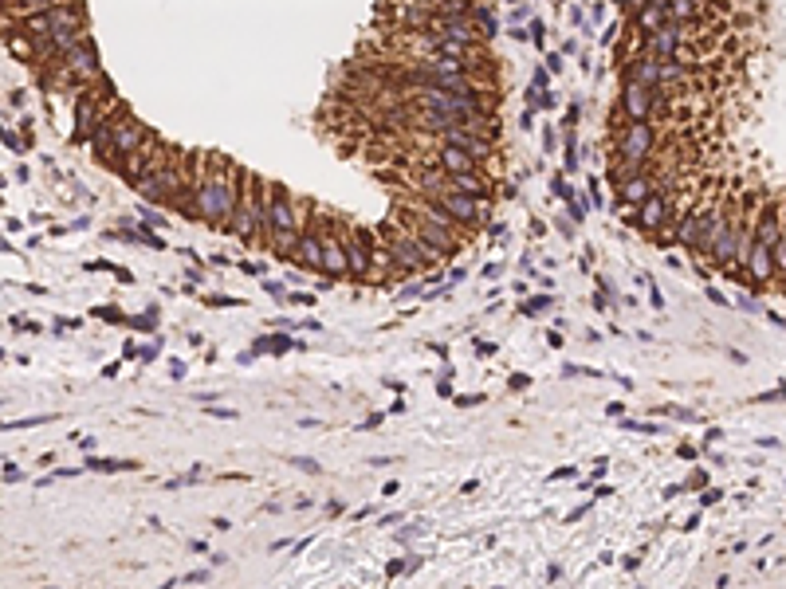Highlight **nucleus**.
I'll use <instances>...</instances> for the list:
<instances>
[{"mask_svg":"<svg viewBox=\"0 0 786 589\" xmlns=\"http://www.w3.org/2000/svg\"><path fill=\"white\" fill-rule=\"evenodd\" d=\"M248 177H252V169L236 165L229 153L209 150V158H204V173H201V189H197L201 224L217 228V232H229L232 220H236L240 201H244Z\"/></svg>","mask_w":786,"mask_h":589,"instance_id":"f257e3e1","label":"nucleus"},{"mask_svg":"<svg viewBox=\"0 0 786 589\" xmlns=\"http://www.w3.org/2000/svg\"><path fill=\"white\" fill-rule=\"evenodd\" d=\"M782 212H786V197L763 193L759 216H755V228H751V244H747V260L743 268L731 271L755 291L775 283V248H778V236H782Z\"/></svg>","mask_w":786,"mask_h":589,"instance_id":"f03ea898","label":"nucleus"},{"mask_svg":"<svg viewBox=\"0 0 786 589\" xmlns=\"http://www.w3.org/2000/svg\"><path fill=\"white\" fill-rule=\"evenodd\" d=\"M299 232H303V220H299V201H295V193H291L283 181H271V193H268V224H263V240H260V244H268L275 260H295Z\"/></svg>","mask_w":786,"mask_h":589,"instance_id":"7ed1b4c3","label":"nucleus"},{"mask_svg":"<svg viewBox=\"0 0 786 589\" xmlns=\"http://www.w3.org/2000/svg\"><path fill=\"white\" fill-rule=\"evenodd\" d=\"M4 28H16V35H24L28 43H40V40H48V35L63 32V28H87V4H83V0L51 4V9L16 16V24H12V20H4Z\"/></svg>","mask_w":786,"mask_h":589,"instance_id":"20e7f679","label":"nucleus"},{"mask_svg":"<svg viewBox=\"0 0 786 589\" xmlns=\"http://www.w3.org/2000/svg\"><path fill=\"white\" fill-rule=\"evenodd\" d=\"M268 193H271V181L252 169L248 189H244V201H240L236 220H232V228H229V236H236L240 244H260V240H263V224H268Z\"/></svg>","mask_w":786,"mask_h":589,"instance_id":"39448f33","label":"nucleus"},{"mask_svg":"<svg viewBox=\"0 0 786 589\" xmlns=\"http://www.w3.org/2000/svg\"><path fill=\"white\" fill-rule=\"evenodd\" d=\"M657 122H621L613 130V150H617V165L626 173H637V169L649 165V158L657 153Z\"/></svg>","mask_w":786,"mask_h":589,"instance_id":"423d86ee","label":"nucleus"},{"mask_svg":"<svg viewBox=\"0 0 786 589\" xmlns=\"http://www.w3.org/2000/svg\"><path fill=\"white\" fill-rule=\"evenodd\" d=\"M181 173H185V150L170 145V150L161 153L158 165L134 185V193L146 197V201H153V204H173V197H178V189H181Z\"/></svg>","mask_w":786,"mask_h":589,"instance_id":"0eeeda50","label":"nucleus"},{"mask_svg":"<svg viewBox=\"0 0 786 589\" xmlns=\"http://www.w3.org/2000/svg\"><path fill=\"white\" fill-rule=\"evenodd\" d=\"M381 244L389 248L393 263H401L405 271H429L432 263L440 260V255L432 252L429 244H425L421 236H413L409 228H401V224H386V232H381Z\"/></svg>","mask_w":786,"mask_h":589,"instance_id":"6e6552de","label":"nucleus"},{"mask_svg":"<svg viewBox=\"0 0 786 589\" xmlns=\"http://www.w3.org/2000/svg\"><path fill=\"white\" fill-rule=\"evenodd\" d=\"M398 224H401V228H409L413 236H421V240L440 255V260H448V255H457V252H460V232H457V228H444V224H437V220L421 216V212L409 209L405 201L398 204Z\"/></svg>","mask_w":786,"mask_h":589,"instance_id":"1a4fd4ad","label":"nucleus"},{"mask_svg":"<svg viewBox=\"0 0 786 589\" xmlns=\"http://www.w3.org/2000/svg\"><path fill=\"white\" fill-rule=\"evenodd\" d=\"M339 232H342V244H346V260H350V275L362 279V283H370V271H373V236L370 228L354 224L350 216H342L339 212Z\"/></svg>","mask_w":786,"mask_h":589,"instance_id":"9d476101","label":"nucleus"},{"mask_svg":"<svg viewBox=\"0 0 786 589\" xmlns=\"http://www.w3.org/2000/svg\"><path fill=\"white\" fill-rule=\"evenodd\" d=\"M319 224H322V271L327 279H354L350 275V260H346V244L339 232V212L319 209Z\"/></svg>","mask_w":786,"mask_h":589,"instance_id":"9b49d317","label":"nucleus"},{"mask_svg":"<svg viewBox=\"0 0 786 589\" xmlns=\"http://www.w3.org/2000/svg\"><path fill=\"white\" fill-rule=\"evenodd\" d=\"M432 204H437L444 216H452L460 228H480L488 224L491 216V201H476V197H464V193H437L429 197Z\"/></svg>","mask_w":786,"mask_h":589,"instance_id":"f8f14e48","label":"nucleus"},{"mask_svg":"<svg viewBox=\"0 0 786 589\" xmlns=\"http://www.w3.org/2000/svg\"><path fill=\"white\" fill-rule=\"evenodd\" d=\"M629 224L641 228V232H657V228H665L668 220H672V189H657V193L649 197L645 204H637V209H626Z\"/></svg>","mask_w":786,"mask_h":589,"instance_id":"ddd939ff","label":"nucleus"},{"mask_svg":"<svg viewBox=\"0 0 786 589\" xmlns=\"http://www.w3.org/2000/svg\"><path fill=\"white\" fill-rule=\"evenodd\" d=\"M657 189H665V181H660L657 173H649V169L626 173V181L617 185V209H637V204H645Z\"/></svg>","mask_w":786,"mask_h":589,"instance_id":"4468645a","label":"nucleus"},{"mask_svg":"<svg viewBox=\"0 0 786 589\" xmlns=\"http://www.w3.org/2000/svg\"><path fill=\"white\" fill-rule=\"evenodd\" d=\"M295 260L303 268H322V224H319V204H307V224L299 232Z\"/></svg>","mask_w":786,"mask_h":589,"instance_id":"2eb2a0df","label":"nucleus"},{"mask_svg":"<svg viewBox=\"0 0 786 589\" xmlns=\"http://www.w3.org/2000/svg\"><path fill=\"white\" fill-rule=\"evenodd\" d=\"M432 161H437V169H444L448 177H460V173H484V161L476 158V153L460 150V145H448V142H440V145H437Z\"/></svg>","mask_w":786,"mask_h":589,"instance_id":"dca6fc26","label":"nucleus"},{"mask_svg":"<svg viewBox=\"0 0 786 589\" xmlns=\"http://www.w3.org/2000/svg\"><path fill=\"white\" fill-rule=\"evenodd\" d=\"M444 193H464V197H476V201H491L496 185H491V177H484V173H460V177H448Z\"/></svg>","mask_w":786,"mask_h":589,"instance_id":"f3484780","label":"nucleus"},{"mask_svg":"<svg viewBox=\"0 0 786 589\" xmlns=\"http://www.w3.org/2000/svg\"><path fill=\"white\" fill-rule=\"evenodd\" d=\"M51 4H67V0H4V16H24V12H40L51 9Z\"/></svg>","mask_w":786,"mask_h":589,"instance_id":"a211bd4d","label":"nucleus"},{"mask_svg":"<svg viewBox=\"0 0 786 589\" xmlns=\"http://www.w3.org/2000/svg\"><path fill=\"white\" fill-rule=\"evenodd\" d=\"M263 350H268V353H288V350H295V342H291L288 334H271V338L263 334L260 342H256V350H252V353H263Z\"/></svg>","mask_w":786,"mask_h":589,"instance_id":"6ab92c4d","label":"nucleus"},{"mask_svg":"<svg viewBox=\"0 0 786 589\" xmlns=\"http://www.w3.org/2000/svg\"><path fill=\"white\" fill-rule=\"evenodd\" d=\"M472 24H480L488 40H491V35L499 32V20H496V12H491L488 4H484V0H480V4H476V9H472Z\"/></svg>","mask_w":786,"mask_h":589,"instance_id":"aec40b11","label":"nucleus"},{"mask_svg":"<svg viewBox=\"0 0 786 589\" xmlns=\"http://www.w3.org/2000/svg\"><path fill=\"white\" fill-rule=\"evenodd\" d=\"M775 283L786 291V212H782V236H778V248H775Z\"/></svg>","mask_w":786,"mask_h":589,"instance_id":"412c9836","label":"nucleus"},{"mask_svg":"<svg viewBox=\"0 0 786 589\" xmlns=\"http://www.w3.org/2000/svg\"><path fill=\"white\" fill-rule=\"evenodd\" d=\"M567 212H570V220H574V224H582V220H586V212H590V197L574 193V197L567 201Z\"/></svg>","mask_w":786,"mask_h":589,"instance_id":"4be33fe9","label":"nucleus"},{"mask_svg":"<svg viewBox=\"0 0 786 589\" xmlns=\"http://www.w3.org/2000/svg\"><path fill=\"white\" fill-rule=\"evenodd\" d=\"M547 307H555V294H535V299H527L519 311H523V314H542Z\"/></svg>","mask_w":786,"mask_h":589,"instance_id":"5701e85b","label":"nucleus"},{"mask_svg":"<svg viewBox=\"0 0 786 589\" xmlns=\"http://www.w3.org/2000/svg\"><path fill=\"white\" fill-rule=\"evenodd\" d=\"M562 173H578V134L567 130V169Z\"/></svg>","mask_w":786,"mask_h":589,"instance_id":"b1692460","label":"nucleus"},{"mask_svg":"<svg viewBox=\"0 0 786 589\" xmlns=\"http://www.w3.org/2000/svg\"><path fill=\"white\" fill-rule=\"evenodd\" d=\"M130 326L134 330H142V334H153V330H158V311H146V314H138V319H130Z\"/></svg>","mask_w":786,"mask_h":589,"instance_id":"393cba45","label":"nucleus"},{"mask_svg":"<svg viewBox=\"0 0 786 589\" xmlns=\"http://www.w3.org/2000/svg\"><path fill=\"white\" fill-rule=\"evenodd\" d=\"M527 35H531L535 48H547V24H542L539 16H531V24H527Z\"/></svg>","mask_w":786,"mask_h":589,"instance_id":"a878e982","label":"nucleus"},{"mask_svg":"<svg viewBox=\"0 0 786 589\" xmlns=\"http://www.w3.org/2000/svg\"><path fill=\"white\" fill-rule=\"evenodd\" d=\"M138 220L150 228H165V216H161L158 209H150V204H138Z\"/></svg>","mask_w":786,"mask_h":589,"instance_id":"bb28decb","label":"nucleus"},{"mask_svg":"<svg viewBox=\"0 0 786 589\" xmlns=\"http://www.w3.org/2000/svg\"><path fill=\"white\" fill-rule=\"evenodd\" d=\"M134 236H138V244H150V248H158V252H161V248H165V240H161V236L153 232L150 224H142V228H138Z\"/></svg>","mask_w":786,"mask_h":589,"instance_id":"cd10ccee","label":"nucleus"},{"mask_svg":"<svg viewBox=\"0 0 786 589\" xmlns=\"http://www.w3.org/2000/svg\"><path fill=\"white\" fill-rule=\"evenodd\" d=\"M550 193L562 197V201H570V197H574V189L567 185V177H562V173H555V177H550Z\"/></svg>","mask_w":786,"mask_h":589,"instance_id":"c85d7f7f","label":"nucleus"},{"mask_svg":"<svg viewBox=\"0 0 786 589\" xmlns=\"http://www.w3.org/2000/svg\"><path fill=\"white\" fill-rule=\"evenodd\" d=\"M94 319H102V322H126V314H122L119 307H94Z\"/></svg>","mask_w":786,"mask_h":589,"instance_id":"c756f323","label":"nucleus"},{"mask_svg":"<svg viewBox=\"0 0 786 589\" xmlns=\"http://www.w3.org/2000/svg\"><path fill=\"white\" fill-rule=\"evenodd\" d=\"M4 145H9V150H16V153H24L32 142H28V138H20V134H12V130H4Z\"/></svg>","mask_w":786,"mask_h":589,"instance_id":"7c9ffc66","label":"nucleus"},{"mask_svg":"<svg viewBox=\"0 0 786 589\" xmlns=\"http://www.w3.org/2000/svg\"><path fill=\"white\" fill-rule=\"evenodd\" d=\"M263 291L271 299H288V283H279V279H263Z\"/></svg>","mask_w":786,"mask_h":589,"instance_id":"2f4dec72","label":"nucleus"},{"mask_svg":"<svg viewBox=\"0 0 786 589\" xmlns=\"http://www.w3.org/2000/svg\"><path fill=\"white\" fill-rule=\"evenodd\" d=\"M542 67H547L550 75H558V71H562V55H558V51H547V55H542Z\"/></svg>","mask_w":786,"mask_h":589,"instance_id":"473e14b6","label":"nucleus"},{"mask_svg":"<svg viewBox=\"0 0 786 589\" xmlns=\"http://www.w3.org/2000/svg\"><path fill=\"white\" fill-rule=\"evenodd\" d=\"M578 114H582V102H570V106H567V118H562V126L574 130V126H578Z\"/></svg>","mask_w":786,"mask_h":589,"instance_id":"72a5a7b5","label":"nucleus"},{"mask_svg":"<svg viewBox=\"0 0 786 589\" xmlns=\"http://www.w3.org/2000/svg\"><path fill=\"white\" fill-rule=\"evenodd\" d=\"M240 271H244V275H260V279H268V263H252V260H244V263H240Z\"/></svg>","mask_w":786,"mask_h":589,"instance_id":"f704fd0d","label":"nucleus"},{"mask_svg":"<svg viewBox=\"0 0 786 589\" xmlns=\"http://www.w3.org/2000/svg\"><path fill=\"white\" fill-rule=\"evenodd\" d=\"M547 83H550V71L539 67V71H535V79H531V87H535V91H547Z\"/></svg>","mask_w":786,"mask_h":589,"instance_id":"c9c22d12","label":"nucleus"},{"mask_svg":"<svg viewBox=\"0 0 786 589\" xmlns=\"http://www.w3.org/2000/svg\"><path fill=\"white\" fill-rule=\"evenodd\" d=\"M288 303H295V307H315V294H303V291H295V294H288Z\"/></svg>","mask_w":786,"mask_h":589,"instance_id":"e433bc0d","label":"nucleus"},{"mask_svg":"<svg viewBox=\"0 0 786 589\" xmlns=\"http://www.w3.org/2000/svg\"><path fill=\"white\" fill-rule=\"evenodd\" d=\"M4 480H9V483H20V480H24V471L12 468V463H4Z\"/></svg>","mask_w":786,"mask_h":589,"instance_id":"4c0bfd02","label":"nucleus"},{"mask_svg":"<svg viewBox=\"0 0 786 589\" xmlns=\"http://www.w3.org/2000/svg\"><path fill=\"white\" fill-rule=\"evenodd\" d=\"M503 275V263H484V279H499Z\"/></svg>","mask_w":786,"mask_h":589,"instance_id":"58836bf2","label":"nucleus"},{"mask_svg":"<svg viewBox=\"0 0 786 589\" xmlns=\"http://www.w3.org/2000/svg\"><path fill=\"white\" fill-rule=\"evenodd\" d=\"M488 232H491V240H496V244H499V240H503V236H508V224H491V228H488Z\"/></svg>","mask_w":786,"mask_h":589,"instance_id":"ea45409f","label":"nucleus"},{"mask_svg":"<svg viewBox=\"0 0 786 589\" xmlns=\"http://www.w3.org/2000/svg\"><path fill=\"white\" fill-rule=\"evenodd\" d=\"M590 204H601V185L590 177Z\"/></svg>","mask_w":786,"mask_h":589,"instance_id":"a19ab883","label":"nucleus"},{"mask_svg":"<svg viewBox=\"0 0 786 589\" xmlns=\"http://www.w3.org/2000/svg\"><path fill=\"white\" fill-rule=\"evenodd\" d=\"M519 126H523V130L535 126V110H523V114H519Z\"/></svg>","mask_w":786,"mask_h":589,"instance_id":"79ce46f5","label":"nucleus"},{"mask_svg":"<svg viewBox=\"0 0 786 589\" xmlns=\"http://www.w3.org/2000/svg\"><path fill=\"white\" fill-rule=\"evenodd\" d=\"M209 307H240V299H204Z\"/></svg>","mask_w":786,"mask_h":589,"instance_id":"37998d69","label":"nucleus"},{"mask_svg":"<svg viewBox=\"0 0 786 589\" xmlns=\"http://www.w3.org/2000/svg\"><path fill=\"white\" fill-rule=\"evenodd\" d=\"M185 581H193V585H201V581H209V570H193Z\"/></svg>","mask_w":786,"mask_h":589,"instance_id":"c03bdc74","label":"nucleus"},{"mask_svg":"<svg viewBox=\"0 0 786 589\" xmlns=\"http://www.w3.org/2000/svg\"><path fill=\"white\" fill-rule=\"evenodd\" d=\"M401 570H409V562H389V570H386V573H389V578H398Z\"/></svg>","mask_w":786,"mask_h":589,"instance_id":"a18cd8bd","label":"nucleus"},{"mask_svg":"<svg viewBox=\"0 0 786 589\" xmlns=\"http://www.w3.org/2000/svg\"><path fill=\"white\" fill-rule=\"evenodd\" d=\"M531 385V378H523V373H515V378H511V389H527Z\"/></svg>","mask_w":786,"mask_h":589,"instance_id":"49530a36","label":"nucleus"},{"mask_svg":"<svg viewBox=\"0 0 786 589\" xmlns=\"http://www.w3.org/2000/svg\"><path fill=\"white\" fill-rule=\"evenodd\" d=\"M153 358H158V342H153V346H146V350H142V362H153Z\"/></svg>","mask_w":786,"mask_h":589,"instance_id":"de8ad7c7","label":"nucleus"},{"mask_svg":"<svg viewBox=\"0 0 786 589\" xmlns=\"http://www.w3.org/2000/svg\"><path fill=\"white\" fill-rule=\"evenodd\" d=\"M531 236H547V224H542V220H531Z\"/></svg>","mask_w":786,"mask_h":589,"instance_id":"09e8293b","label":"nucleus"},{"mask_svg":"<svg viewBox=\"0 0 786 589\" xmlns=\"http://www.w3.org/2000/svg\"><path fill=\"white\" fill-rule=\"evenodd\" d=\"M295 463H299L303 471H319V463H315V460H299V456H295Z\"/></svg>","mask_w":786,"mask_h":589,"instance_id":"8fccbe9b","label":"nucleus"},{"mask_svg":"<svg viewBox=\"0 0 786 589\" xmlns=\"http://www.w3.org/2000/svg\"><path fill=\"white\" fill-rule=\"evenodd\" d=\"M558 4H562V0H558Z\"/></svg>","mask_w":786,"mask_h":589,"instance_id":"3c124183","label":"nucleus"}]
</instances>
